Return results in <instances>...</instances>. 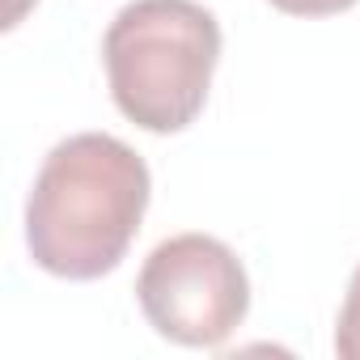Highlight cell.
I'll use <instances>...</instances> for the list:
<instances>
[{
	"label": "cell",
	"instance_id": "6da1fadb",
	"mask_svg": "<svg viewBox=\"0 0 360 360\" xmlns=\"http://www.w3.org/2000/svg\"><path fill=\"white\" fill-rule=\"evenodd\" d=\"M148 208V165L106 131L60 140L26 200L30 259L60 280L115 271Z\"/></svg>",
	"mask_w": 360,
	"mask_h": 360
},
{
	"label": "cell",
	"instance_id": "7a4b0ae2",
	"mask_svg": "<svg viewBox=\"0 0 360 360\" xmlns=\"http://www.w3.org/2000/svg\"><path fill=\"white\" fill-rule=\"evenodd\" d=\"M221 60V26L195 0H131L102 39L115 106L169 136L200 119Z\"/></svg>",
	"mask_w": 360,
	"mask_h": 360
},
{
	"label": "cell",
	"instance_id": "3957f363",
	"mask_svg": "<svg viewBox=\"0 0 360 360\" xmlns=\"http://www.w3.org/2000/svg\"><path fill=\"white\" fill-rule=\"evenodd\" d=\"M136 301L161 339L183 347H221L250 309V280L225 242L208 233H178L144 259Z\"/></svg>",
	"mask_w": 360,
	"mask_h": 360
},
{
	"label": "cell",
	"instance_id": "277c9868",
	"mask_svg": "<svg viewBox=\"0 0 360 360\" xmlns=\"http://www.w3.org/2000/svg\"><path fill=\"white\" fill-rule=\"evenodd\" d=\"M335 352L343 360H360V267L347 284L343 309H339V326H335Z\"/></svg>",
	"mask_w": 360,
	"mask_h": 360
},
{
	"label": "cell",
	"instance_id": "5b68a950",
	"mask_svg": "<svg viewBox=\"0 0 360 360\" xmlns=\"http://www.w3.org/2000/svg\"><path fill=\"white\" fill-rule=\"evenodd\" d=\"M271 5L288 18H330V13H343L360 0H271Z\"/></svg>",
	"mask_w": 360,
	"mask_h": 360
}]
</instances>
